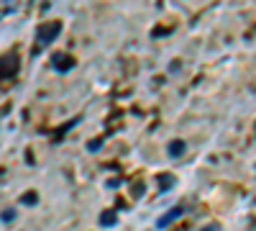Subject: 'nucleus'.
I'll return each mask as SVG.
<instances>
[{
  "label": "nucleus",
  "mask_w": 256,
  "mask_h": 231,
  "mask_svg": "<svg viewBox=\"0 0 256 231\" xmlns=\"http://www.w3.org/2000/svg\"><path fill=\"white\" fill-rule=\"evenodd\" d=\"M62 34V21H49V24H41L38 31H36V41H38V47H46L52 44V41Z\"/></svg>",
  "instance_id": "nucleus-1"
},
{
  "label": "nucleus",
  "mask_w": 256,
  "mask_h": 231,
  "mask_svg": "<svg viewBox=\"0 0 256 231\" xmlns=\"http://www.w3.org/2000/svg\"><path fill=\"white\" fill-rule=\"evenodd\" d=\"M16 70H18V59H16V54L0 57V77H13Z\"/></svg>",
  "instance_id": "nucleus-2"
},
{
  "label": "nucleus",
  "mask_w": 256,
  "mask_h": 231,
  "mask_svg": "<svg viewBox=\"0 0 256 231\" xmlns=\"http://www.w3.org/2000/svg\"><path fill=\"white\" fill-rule=\"evenodd\" d=\"M52 67L56 72H70V70H74V59L70 54H54L52 57Z\"/></svg>",
  "instance_id": "nucleus-3"
},
{
  "label": "nucleus",
  "mask_w": 256,
  "mask_h": 231,
  "mask_svg": "<svg viewBox=\"0 0 256 231\" xmlns=\"http://www.w3.org/2000/svg\"><path fill=\"white\" fill-rule=\"evenodd\" d=\"M182 213H184V205H177V208H172V211H166L164 216H159V218H156V226H159V228H166L172 221H177Z\"/></svg>",
  "instance_id": "nucleus-4"
},
{
  "label": "nucleus",
  "mask_w": 256,
  "mask_h": 231,
  "mask_svg": "<svg viewBox=\"0 0 256 231\" xmlns=\"http://www.w3.org/2000/svg\"><path fill=\"white\" fill-rule=\"evenodd\" d=\"M184 149H187V146H184V141H169V146H166V154L169 157H172V159H177V157H182L184 154Z\"/></svg>",
  "instance_id": "nucleus-5"
},
{
  "label": "nucleus",
  "mask_w": 256,
  "mask_h": 231,
  "mask_svg": "<svg viewBox=\"0 0 256 231\" xmlns=\"http://www.w3.org/2000/svg\"><path fill=\"white\" fill-rule=\"evenodd\" d=\"M116 221H118V213L116 211H102L100 213V226H105V228L116 226Z\"/></svg>",
  "instance_id": "nucleus-6"
},
{
  "label": "nucleus",
  "mask_w": 256,
  "mask_h": 231,
  "mask_svg": "<svg viewBox=\"0 0 256 231\" xmlns=\"http://www.w3.org/2000/svg\"><path fill=\"white\" fill-rule=\"evenodd\" d=\"M13 218H16V211H13V208H6V211L0 213V221H6V223H10Z\"/></svg>",
  "instance_id": "nucleus-7"
},
{
  "label": "nucleus",
  "mask_w": 256,
  "mask_h": 231,
  "mask_svg": "<svg viewBox=\"0 0 256 231\" xmlns=\"http://www.w3.org/2000/svg\"><path fill=\"white\" fill-rule=\"evenodd\" d=\"M174 185V177L172 175H162V190H169Z\"/></svg>",
  "instance_id": "nucleus-8"
},
{
  "label": "nucleus",
  "mask_w": 256,
  "mask_h": 231,
  "mask_svg": "<svg viewBox=\"0 0 256 231\" xmlns=\"http://www.w3.org/2000/svg\"><path fill=\"white\" fill-rule=\"evenodd\" d=\"M20 203L24 205H36V193H26L24 198H20Z\"/></svg>",
  "instance_id": "nucleus-9"
},
{
  "label": "nucleus",
  "mask_w": 256,
  "mask_h": 231,
  "mask_svg": "<svg viewBox=\"0 0 256 231\" xmlns=\"http://www.w3.org/2000/svg\"><path fill=\"white\" fill-rule=\"evenodd\" d=\"M202 231H218V226H216V223H212V226H208V228H202Z\"/></svg>",
  "instance_id": "nucleus-10"
}]
</instances>
